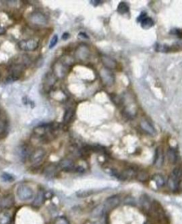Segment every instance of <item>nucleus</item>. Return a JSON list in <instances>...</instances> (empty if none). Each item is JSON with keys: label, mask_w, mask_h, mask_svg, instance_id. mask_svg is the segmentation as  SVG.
I'll return each mask as SVG.
<instances>
[{"label": "nucleus", "mask_w": 182, "mask_h": 224, "mask_svg": "<svg viewBox=\"0 0 182 224\" xmlns=\"http://www.w3.org/2000/svg\"><path fill=\"white\" fill-rule=\"evenodd\" d=\"M46 152L43 148H37L29 156V161L33 165L39 164L44 160Z\"/></svg>", "instance_id": "20e7f679"}, {"label": "nucleus", "mask_w": 182, "mask_h": 224, "mask_svg": "<svg viewBox=\"0 0 182 224\" xmlns=\"http://www.w3.org/2000/svg\"><path fill=\"white\" fill-rule=\"evenodd\" d=\"M174 34L177 35L179 38H182V31L179 29H174Z\"/></svg>", "instance_id": "c85d7f7f"}, {"label": "nucleus", "mask_w": 182, "mask_h": 224, "mask_svg": "<svg viewBox=\"0 0 182 224\" xmlns=\"http://www.w3.org/2000/svg\"><path fill=\"white\" fill-rule=\"evenodd\" d=\"M73 116H74V111L71 109H68L66 111V113H65L64 117H63V120H64L66 123H68L73 117Z\"/></svg>", "instance_id": "4be33fe9"}, {"label": "nucleus", "mask_w": 182, "mask_h": 224, "mask_svg": "<svg viewBox=\"0 0 182 224\" xmlns=\"http://www.w3.org/2000/svg\"><path fill=\"white\" fill-rule=\"evenodd\" d=\"M163 161H164V157H163V152H162V149H160V147L156 149V156L155 159H154V164L157 167H161L162 165L163 164Z\"/></svg>", "instance_id": "9b49d317"}, {"label": "nucleus", "mask_w": 182, "mask_h": 224, "mask_svg": "<svg viewBox=\"0 0 182 224\" xmlns=\"http://www.w3.org/2000/svg\"><path fill=\"white\" fill-rule=\"evenodd\" d=\"M120 204V198L118 196H112L107 198L103 206L104 211H110Z\"/></svg>", "instance_id": "0eeeda50"}, {"label": "nucleus", "mask_w": 182, "mask_h": 224, "mask_svg": "<svg viewBox=\"0 0 182 224\" xmlns=\"http://www.w3.org/2000/svg\"><path fill=\"white\" fill-rule=\"evenodd\" d=\"M168 186H169V188L172 191H176L179 188V182H178L174 178H173L172 176L170 175L169 177V179H168Z\"/></svg>", "instance_id": "f3484780"}, {"label": "nucleus", "mask_w": 182, "mask_h": 224, "mask_svg": "<svg viewBox=\"0 0 182 224\" xmlns=\"http://www.w3.org/2000/svg\"><path fill=\"white\" fill-rule=\"evenodd\" d=\"M28 20L31 24L37 26H43L48 23V19L44 14L41 11H33L28 17Z\"/></svg>", "instance_id": "f257e3e1"}, {"label": "nucleus", "mask_w": 182, "mask_h": 224, "mask_svg": "<svg viewBox=\"0 0 182 224\" xmlns=\"http://www.w3.org/2000/svg\"><path fill=\"white\" fill-rule=\"evenodd\" d=\"M54 224H69V222L66 218L61 216L55 220Z\"/></svg>", "instance_id": "a878e982"}, {"label": "nucleus", "mask_w": 182, "mask_h": 224, "mask_svg": "<svg viewBox=\"0 0 182 224\" xmlns=\"http://www.w3.org/2000/svg\"><path fill=\"white\" fill-rule=\"evenodd\" d=\"M1 178L3 182H11L14 181V178L11 174H8V173H3V174H2Z\"/></svg>", "instance_id": "5701e85b"}, {"label": "nucleus", "mask_w": 182, "mask_h": 224, "mask_svg": "<svg viewBox=\"0 0 182 224\" xmlns=\"http://www.w3.org/2000/svg\"><path fill=\"white\" fill-rule=\"evenodd\" d=\"M141 26L144 29H148L154 26V21L150 17H145L141 21Z\"/></svg>", "instance_id": "a211bd4d"}, {"label": "nucleus", "mask_w": 182, "mask_h": 224, "mask_svg": "<svg viewBox=\"0 0 182 224\" xmlns=\"http://www.w3.org/2000/svg\"><path fill=\"white\" fill-rule=\"evenodd\" d=\"M104 211V208L102 206H98L96 209L93 210L92 215L93 217H99L102 215V213Z\"/></svg>", "instance_id": "412c9836"}, {"label": "nucleus", "mask_w": 182, "mask_h": 224, "mask_svg": "<svg viewBox=\"0 0 182 224\" xmlns=\"http://www.w3.org/2000/svg\"><path fill=\"white\" fill-rule=\"evenodd\" d=\"M102 62L103 63L104 66L107 69H114L116 68L117 63L115 60L107 56H102L101 58Z\"/></svg>", "instance_id": "1a4fd4ad"}, {"label": "nucleus", "mask_w": 182, "mask_h": 224, "mask_svg": "<svg viewBox=\"0 0 182 224\" xmlns=\"http://www.w3.org/2000/svg\"><path fill=\"white\" fill-rule=\"evenodd\" d=\"M167 158L169 162L171 164H176L178 160V156L177 153L176 152V150L173 148L169 149V150L167 151Z\"/></svg>", "instance_id": "4468645a"}, {"label": "nucleus", "mask_w": 182, "mask_h": 224, "mask_svg": "<svg viewBox=\"0 0 182 224\" xmlns=\"http://www.w3.org/2000/svg\"><path fill=\"white\" fill-rule=\"evenodd\" d=\"M140 204H141L142 208L144 209L149 210V209H151V201H150L149 198L146 195L142 196L141 198H140Z\"/></svg>", "instance_id": "dca6fc26"}, {"label": "nucleus", "mask_w": 182, "mask_h": 224, "mask_svg": "<svg viewBox=\"0 0 182 224\" xmlns=\"http://www.w3.org/2000/svg\"><path fill=\"white\" fill-rule=\"evenodd\" d=\"M59 167L63 171L68 172L71 171L74 169V164L71 160L68 159H64L59 163Z\"/></svg>", "instance_id": "9d476101"}, {"label": "nucleus", "mask_w": 182, "mask_h": 224, "mask_svg": "<svg viewBox=\"0 0 182 224\" xmlns=\"http://www.w3.org/2000/svg\"><path fill=\"white\" fill-rule=\"evenodd\" d=\"M10 223V218L7 215H0V224H9Z\"/></svg>", "instance_id": "393cba45"}, {"label": "nucleus", "mask_w": 182, "mask_h": 224, "mask_svg": "<svg viewBox=\"0 0 182 224\" xmlns=\"http://www.w3.org/2000/svg\"><path fill=\"white\" fill-rule=\"evenodd\" d=\"M118 12L121 14H124L127 13L129 11V6L126 2H120L118 7Z\"/></svg>", "instance_id": "6ab92c4d"}, {"label": "nucleus", "mask_w": 182, "mask_h": 224, "mask_svg": "<svg viewBox=\"0 0 182 224\" xmlns=\"http://www.w3.org/2000/svg\"><path fill=\"white\" fill-rule=\"evenodd\" d=\"M140 127H141V128L143 129L145 132L148 133V134L150 135H153L154 136V135H155L156 133H157L155 128L152 126L149 122L147 120H142L140 122Z\"/></svg>", "instance_id": "6e6552de"}, {"label": "nucleus", "mask_w": 182, "mask_h": 224, "mask_svg": "<svg viewBox=\"0 0 182 224\" xmlns=\"http://www.w3.org/2000/svg\"><path fill=\"white\" fill-rule=\"evenodd\" d=\"M69 36H69V34H68V33H64L62 36V39L63 40H66V39H68L69 38Z\"/></svg>", "instance_id": "c756f323"}, {"label": "nucleus", "mask_w": 182, "mask_h": 224, "mask_svg": "<svg viewBox=\"0 0 182 224\" xmlns=\"http://www.w3.org/2000/svg\"><path fill=\"white\" fill-rule=\"evenodd\" d=\"M17 195L21 201H28L33 197V191L30 186L27 185H20L17 188Z\"/></svg>", "instance_id": "7ed1b4c3"}, {"label": "nucleus", "mask_w": 182, "mask_h": 224, "mask_svg": "<svg viewBox=\"0 0 182 224\" xmlns=\"http://www.w3.org/2000/svg\"><path fill=\"white\" fill-rule=\"evenodd\" d=\"M100 76L105 85L110 86L115 82L114 75L109 69L102 68L100 71Z\"/></svg>", "instance_id": "39448f33"}, {"label": "nucleus", "mask_w": 182, "mask_h": 224, "mask_svg": "<svg viewBox=\"0 0 182 224\" xmlns=\"http://www.w3.org/2000/svg\"><path fill=\"white\" fill-rule=\"evenodd\" d=\"M146 15H147V14L144 12V11H143V12H142L141 14L140 15V17H138L137 21H142L144 18H145V17H146Z\"/></svg>", "instance_id": "cd10ccee"}, {"label": "nucleus", "mask_w": 182, "mask_h": 224, "mask_svg": "<svg viewBox=\"0 0 182 224\" xmlns=\"http://www.w3.org/2000/svg\"><path fill=\"white\" fill-rule=\"evenodd\" d=\"M44 201H45V194L42 191H39L37 196H36L34 201H33V206L36 208L40 207V206L43 204Z\"/></svg>", "instance_id": "ddd939ff"}, {"label": "nucleus", "mask_w": 182, "mask_h": 224, "mask_svg": "<svg viewBox=\"0 0 182 224\" xmlns=\"http://www.w3.org/2000/svg\"><path fill=\"white\" fill-rule=\"evenodd\" d=\"M14 204V197L11 194L4 195L0 198V208L3 209H8L12 207Z\"/></svg>", "instance_id": "423d86ee"}, {"label": "nucleus", "mask_w": 182, "mask_h": 224, "mask_svg": "<svg viewBox=\"0 0 182 224\" xmlns=\"http://www.w3.org/2000/svg\"><path fill=\"white\" fill-rule=\"evenodd\" d=\"M149 174H148V173L144 172V171L136 173V178L139 181H140V182H145V181L149 179Z\"/></svg>", "instance_id": "aec40b11"}, {"label": "nucleus", "mask_w": 182, "mask_h": 224, "mask_svg": "<svg viewBox=\"0 0 182 224\" xmlns=\"http://www.w3.org/2000/svg\"><path fill=\"white\" fill-rule=\"evenodd\" d=\"M152 180L155 182L158 187H162L165 184V177L159 174H156L152 176Z\"/></svg>", "instance_id": "2eb2a0df"}, {"label": "nucleus", "mask_w": 182, "mask_h": 224, "mask_svg": "<svg viewBox=\"0 0 182 224\" xmlns=\"http://www.w3.org/2000/svg\"><path fill=\"white\" fill-rule=\"evenodd\" d=\"M93 194V192H92L91 191H78V193L76 194V195L80 198H85L87 197V196L92 195Z\"/></svg>", "instance_id": "b1692460"}, {"label": "nucleus", "mask_w": 182, "mask_h": 224, "mask_svg": "<svg viewBox=\"0 0 182 224\" xmlns=\"http://www.w3.org/2000/svg\"><path fill=\"white\" fill-rule=\"evenodd\" d=\"M58 36H57V35H54V36H53V38L51 39V40L50 44H49V48H50V49L53 48V47L56 46L57 43H58Z\"/></svg>", "instance_id": "bb28decb"}, {"label": "nucleus", "mask_w": 182, "mask_h": 224, "mask_svg": "<svg viewBox=\"0 0 182 224\" xmlns=\"http://www.w3.org/2000/svg\"><path fill=\"white\" fill-rule=\"evenodd\" d=\"M57 169H58V166H56L55 164H51L48 165L44 170L45 176L50 178L53 177V176H54L55 174H56V173L57 172Z\"/></svg>", "instance_id": "f8f14e48"}, {"label": "nucleus", "mask_w": 182, "mask_h": 224, "mask_svg": "<svg viewBox=\"0 0 182 224\" xmlns=\"http://www.w3.org/2000/svg\"><path fill=\"white\" fill-rule=\"evenodd\" d=\"M39 41L33 39L21 40L18 43V47L24 51H33L39 48Z\"/></svg>", "instance_id": "f03ea898"}, {"label": "nucleus", "mask_w": 182, "mask_h": 224, "mask_svg": "<svg viewBox=\"0 0 182 224\" xmlns=\"http://www.w3.org/2000/svg\"><path fill=\"white\" fill-rule=\"evenodd\" d=\"M5 33H6V30H5V29H4L2 26H0V35L5 34Z\"/></svg>", "instance_id": "7c9ffc66"}, {"label": "nucleus", "mask_w": 182, "mask_h": 224, "mask_svg": "<svg viewBox=\"0 0 182 224\" xmlns=\"http://www.w3.org/2000/svg\"><path fill=\"white\" fill-rule=\"evenodd\" d=\"M1 131H2V128H1V127H0V133H1V132H1Z\"/></svg>", "instance_id": "2f4dec72"}]
</instances>
